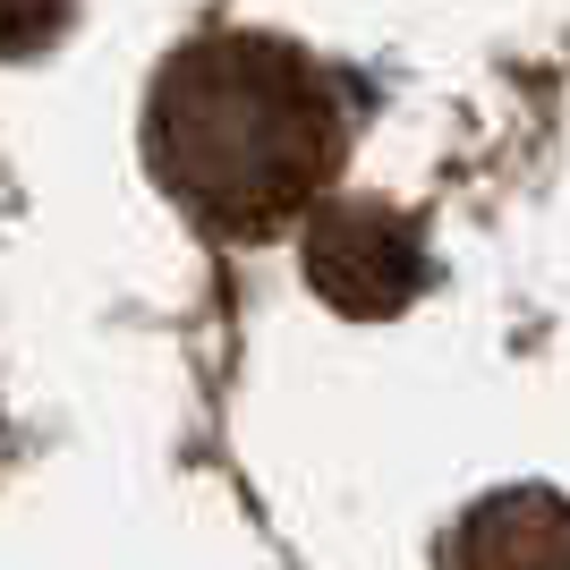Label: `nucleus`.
<instances>
[{
	"instance_id": "obj_1",
	"label": "nucleus",
	"mask_w": 570,
	"mask_h": 570,
	"mask_svg": "<svg viewBox=\"0 0 570 570\" xmlns=\"http://www.w3.org/2000/svg\"><path fill=\"white\" fill-rule=\"evenodd\" d=\"M154 170L214 230H273L341 154L333 95L282 35H205L154 77Z\"/></svg>"
},
{
	"instance_id": "obj_2",
	"label": "nucleus",
	"mask_w": 570,
	"mask_h": 570,
	"mask_svg": "<svg viewBox=\"0 0 570 570\" xmlns=\"http://www.w3.org/2000/svg\"><path fill=\"white\" fill-rule=\"evenodd\" d=\"M307 289L324 307L357 315V324H375V315H401L417 289H426V247L409 230L401 214H383V205H315L307 222Z\"/></svg>"
},
{
	"instance_id": "obj_3",
	"label": "nucleus",
	"mask_w": 570,
	"mask_h": 570,
	"mask_svg": "<svg viewBox=\"0 0 570 570\" xmlns=\"http://www.w3.org/2000/svg\"><path fill=\"white\" fill-rule=\"evenodd\" d=\"M443 570H570V502L546 494V485L485 494L452 528Z\"/></svg>"
}]
</instances>
